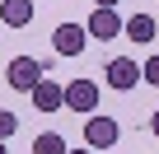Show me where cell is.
I'll return each mask as SVG.
<instances>
[{"mask_svg":"<svg viewBox=\"0 0 159 154\" xmlns=\"http://www.w3.org/2000/svg\"><path fill=\"white\" fill-rule=\"evenodd\" d=\"M38 80H42V61H33V56H14V61L5 65V84L19 89V94H33Z\"/></svg>","mask_w":159,"mask_h":154,"instance_id":"1","label":"cell"},{"mask_svg":"<svg viewBox=\"0 0 159 154\" xmlns=\"http://www.w3.org/2000/svg\"><path fill=\"white\" fill-rule=\"evenodd\" d=\"M66 108L94 117V112H98V84H94V80H70V84H66Z\"/></svg>","mask_w":159,"mask_h":154,"instance_id":"2","label":"cell"},{"mask_svg":"<svg viewBox=\"0 0 159 154\" xmlns=\"http://www.w3.org/2000/svg\"><path fill=\"white\" fill-rule=\"evenodd\" d=\"M117 135H122V126L112 117H89L84 121V149H112Z\"/></svg>","mask_w":159,"mask_h":154,"instance_id":"3","label":"cell"},{"mask_svg":"<svg viewBox=\"0 0 159 154\" xmlns=\"http://www.w3.org/2000/svg\"><path fill=\"white\" fill-rule=\"evenodd\" d=\"M84 33H89L94 42H112V37H122V14H117V10H98V5H94V14H89Z\"/></svg>","mask_w":159,"mask_h":154,"instance_id":"4","label":"cell"},{"mask_svg":"<svg viewBox=\"0 0 159 154\" xmlns=\"http://www.w3.org/2000/svg\"><path fill=\"white\" fill-rule=\"evenodd\" d=\"M84 42H89L84 24H56V33H52L56 56H80V51H84Z\"/></svg>","mask_w":159,"mask_h":154,"instance_id":"5","label":"cell"},{"mask_svg":"<svg viewBox=\"0 0 159 154\" xmlns=\"http://www.w3.org/2000/svg\"><path fill=\"white\" fill-rule=\"evenodd\" d=\"M108 84H112L117 94L136 89V84H140V65H136L131 56H112V61H108Z\"/></svg>","mask_w":159,"mask_h":154,"instance_id":"6","label":"cell"},{"mask_svg":"<svg viewBox=\"0 0 159 154\" xmlns=\"http://www.w3.org/2000/svg\"><path fill=\"white\" fill-rule=\"evenodd\" d=\"M28 98H33V108H38V112H61V108H66V89H61L56 80H38Z\"/></svg>","mask_w":159,"mask_h":154,"instance_id":"7","label":"cell"},{"mask_svg":"<svg viewBox=\"0 0 159 154\" xmlns=\"http://www.w3.org/2000/svg\"><path fill=\"white\" fill-rule=\"evenodd\" d=\"M0 24L5 28H28L33 24V0H0Z\"/></svg>","mask_w":159,"mask_h":154,"instance_id":"8","label":"cell"},{"mask_svg":"<svg viewBox=\"0 0 159 154\" xmlns=\"http://www.w3.org/2000/svg\"><path fill=\"white\" fill-rule=\"evenodd\" d=\"M122 33H126L131 42H154V37H159V28H154L150 14H131V19H122Z\"/></svg>","mask_w":159,"mask_h":154,"instance_id":"9","label":"cell"},{"mask_svg":"<svg viewBox=\"0 0 159 154\" xmlns=\"http://www.w3.org/2000/svg\"><path fill=\"white\" fill-rule=\"evenodd\" d=\"M33 154H66V140H61L56 131H42V135L33 140Z\"/></svg>","mask_w":159,"mask_h":154,"instance_id":"10","label":"cell"},{"mask_svg":"<svg viewBox=\"0 0 159 154\" xmlns=\"http://www.w3.org/2000/svg\"><path fill=\"white\" fill-rule=\"evenodd\" d=\"M14 131H19V117H14L10 108H0V140H10Z\"/></svg>","mask_w":159,"mask_h":154,"instance_id":"11","label":"cell"},{"mask_svg":"<svg viewBox=\"0 0 159 154\" xmlns=\"http://www.w3.org/2000/svg\"><path fill=\"white\" fill-rule=\"evenodd\" d=\"M140 80H145V84H159V56H150V61H145V70H140Z\"/></svg>","mask_w":159,"mask_h":154,"instance_id":"12","label":"cell"},{"mask_svg":"<svg viewBox=\"0 0 159 154\" xmlns=\"http://www.w3.org/2000/svg\"><path fill=\"white\" fill-rule=\"evenodd\" d=\"M150 131H154V140H159V108L150 112Z\"/></svg>","mask_w":159,"mask_h":154,"instance_id":"13","label":"cell"},{"mask_svg":"<svg viewBox=\"0 0 159 154\" xmlns=\"http://www.w3.org/2000/svg\"><path fill=\"white\" fill-rule=\"evenodd\" d=\"M94 5H98V10H117V0H94Z\"/></svg>","mask_w":159,"mask_h":154,"instance_id":"14","label":"cell"},{"mask_svg":"<svg viewBox=\"0 0 159 154\" xmlns=\"http://www.w3.org/2000/svg\"><path fill=\"white\" fill-rule=\"evenodd\" d=\"M66 154H94V149H66Z\"/></svg>","mask_w":159,"mask_h":154,"instance_id":"15","label":"cell"},{"mask_svg":"<svg viewBox=\"0 0 159 154\" xmlns=\"http://www.w3.org/2000/svg\"><path fill=\"white\" fill-rule=\"evenodd\" d=\"M0 154H5V140H0Z\"/></svg>","mask_w":159,"mask_h":154,"instance_id":"16","label":"cell"}]
</instances>
